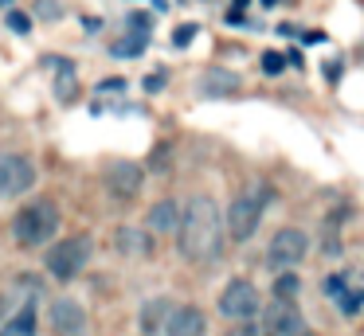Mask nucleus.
I'll return each instance as SVG.
<instances>
[{
  "instance_id": "obj_1",
  "label": "nucleus",
  "mask_w": 364,
  "mask_h": 336,
  "mask_svg": "<svg viewBox=\"0 0 364 336\" xmlns=\"http://www.w3.org/2000/svg\"><path fill=\"white\" fill-rule=\"evenodd\" d=\"M223 211L212 195H192L181 207V231H176V246L188 262H215L223 254Z\"/></svg>"
},
{
  "instance_id": "obj_2",
  "label": "nucleus",
  "mask_w": 364,
  "mask_h": 336,
  "mask_svg": "<svg viewBox=\"0 0 364 336\" xmlns=\"http://www.w3.org/2000/svg\"><path fill=\"white\" fill-rule=\"evenodd\" d=\"M270 200H274V192H270L267 184H251L243 188V192L231 200L228 215H223V227H228V239L231 242H247L255 239V231H259L262 215H267Z\"/></svg>"
},
{
  "instance_id": "obj_3",
  "label": "nucleus",
  "mask_w": 364,
  "mask_h": 336,
  "mask_svg": "<svg viewBox=\"0 0 364 336\" xmlns=\"http://www.w3.org/2000/svg\"><path fill=\"white\" fill-rule=\"evenodd\" d=\"M55 231H59V203L43 200V195L32 203H24V207L16 211V219H12V239L24 250L43 246L48 239H55Z\"/></svg>"
},
{
  "instance_id": "obj_4",
  "label": "nucleus",
  "mask_w": 364,
  "mask_h": 336,
  "mask_svg": "<svg viewBox=\"0 0 364 336\" xmlns=\"http://www.w3.org/2000/svg\"><path fill=\"white\" fill-rule=\"evenodd\" d=\"M90 254H95V239H90V234H71V239L55 242V246L48 250V273L55 281H71L87 270Z\"/></svg>"
},
{
  "instance_id": "obj_5",
  "label": "nucleus",
  "mask_w": 364,
  "mask_h": 336,
  "mask_svg": "<svg viewBox=\"0 0 364 336\" xmlns=\"http://www.w3.org/2000/svg\"><path fill=\"white\" fill-rule=\"evenodd\" d=\"M215 309L223 313V317L231 320V325H239V320H255L262 309V297L259 289H255V281L247 278H231L228 286H223L220 301H215Z\"/></svg>"
},
{
  "instance_id": "obj_6",
  "label": "nucleus",
  "mask_w": 364,
  "mask_h": 336,
  "mask_svg": "<svg viewBox=\"0 0 364 336\" xmlns=\"http://www.w3.org/2000/svg\"><path fill=\"white\" fill-rule=\"evenodd\" d=\"M306 254H309V234L301 231V227H282V231H274V239H270V246H267V266L282 273V270L301 266Z\"/></svg>"
},
{
  "instance_id": "obj_7",
  "label": "nucleus",
  "mask_w": 364,
  "mask_h": 336,
  "mask_svg": "<svg viewBox=\"0 0 364 336\" xmlns=\"http://www.w3.org/2000/svg\"><path fill=\"white\" fill-rule=\"evenodd\" d=\"M262 336H309V325L301 317L298 301H270L262 309V325H259Z\"/></svg>"
},
{
  "instance_id": "obj_8",
  "label": "nucleus",
  "mask_w": 364,
  "mask_h": 336,
  "mask_svg": "<svg viewBox=\"0 0 364 336\" xmlns=\"http://www.w3.org/2000/svg\"><path fill=\"white\" fill-rule=\"evenodd\" d=\"M36 188V164L24 153H4L0 156V195L12 200V195H24Z\"/></svg>"
},
{
  "instance_id": "obj_9",
  "label": "nucleus",
  "mask_w": 364,
  "mask_h": 336,
  "mask_svg": "<svg viewBox=\"0 0 364 336\" xmlns=\"http://www.w3.org/2000/svg\"><path fill=\"white\" fill-rule=\"evenodd\" d=\"M48 317H51V332L55 336H87V328H90L87 309H82V301H75V297H55Z\"/></svg>"
},
{
  "instance_id": "obj_10",
  "label": "nucleus",
  "mask_w": 364,
  "mask_h": 336,
  "mask_svg": "<svg viewBox=\"0 0 364 336\" xmlns=\"http://www.w3.org/2000/svg\"><path fill=\"white\" fill-rule=\"evenodd\" d=\"M141 184H145V168H141V164H134V161L106 164V188H110L114 200L129 203L137 192H141Z\"/></svg>"
},
{
  "instance_id": "obj_11",
  "label": "nucleus",
  "mask_w": 364,
  "mask_h": 336,
  "mask_svg": "<svg viewBox=\"0 0 364 336\" xmlns=\"http://www.w3.org/2000/svg\"><path fill=\"white\" fill-rule=\"evenodd\" d=\"M165 336H208V317L196 305H176L165 325Z\"/></svg>"
},
{
  "instance_id": "obj_12",
  "label": "nucleus",
  "mask_w": 364,
  "mask_h": 336,
  "mask_svg": "<svg viewBox=\"0 0 364 336\" xmlns=\"http://www.w3.org/2000/svg\"><path fill=\"white\" fill-rule=\"evenodd\" d=\"M145 231L149 234H176L181 231V203L176 200H157L145 215Z\"/></svg>"
},
{
  "instance_id": "obj_13",
  "label": "nucleus",
  "mask_w": 364,
  "mask_h": 336,
  "mask_svg": "<svg viewBox=\"0 0 364 336\" xmlns=\"http://www.w3.org/2000/svg\"><path fill=\"white\" fill-rule=\"evenodd\" d=\"M168 317H173V301L168 297H149L141 305V336H165Z\"/></svg>"
},
{
  "instance_id": "obj_14",
  "label": "nucleus",
  "mask_w": 364,
  "mask_h": 336,
  "mask_svg": "<svg viewBox=\"0 0 364 336\" xmlns=\"http://www.w3.org/2000/svg\"><path fill=\"white\" fill-rule=\"evenodd\" d=\"M235 90H239V75H231L223 67L204 70V78H200V94H208V98H223V94H235Z\"/></svg>"
},
{
  "instance_id": "obj_15",
  "label": "nucleus",
  "mask_w": 364,
  "mask_h": 336,
  "mask_svg": "<svg viewBox=\"0 0 364 336\" xmlns=\"http://www.w3.org/2000/svg\"><path fill=\"white\" fill-rule=\"evenodd\" d=\"M114 246L122 250V254H149V234L137 231V227H118V234H114Z\"/></svg>"
},
{
  "instance_id": "obj_16",
  "label": "nucleus",
  "mask_w": 364,
  "mask_h": 336,
  "mask_svg": "<svg viewBox=\"0 0 364 336\" xmlns=\"http://www.w3.org/2000/svg\"><path fill=\"white\" fill-rule=\"evenodd\" d=\"M0 336H36V309L32 305L12 313V317L4 320V328H0Z\"/></svg>"
},
{
  "instance_id": "obj_17",
  "label": "nucleus",
  "mask_w": 364,
  "mask_h": 336,
  "mask_svg": "<svg viewBox=\"0 0 364 336\" xmlns=\"http://www.w3.org/2000/svg\"><path fill=\"white\" fill-rule=\"evenodd\" d=\"M298 293H301V278L294 270H282L274 278V297L278 301H298Z\"/></svg>"
},
{
  "instance_id": "obj_18",
  "label": "nucleus",
  "mask_w": 364,
  "mask_h": 336,
  "mask_svg": "<svg viewBox=\"0 0 364 336\" xmlns=\"http://www.w3.org/2000/svg\"><path fill=\"white\" fill-rule=\"evenodd\" d=\"M337 309H341V317H360L364 313V286H348L337 297Z\"/></svg>"
},
{
  "instance_id": "obj_19",
  "label": "nucleus",
  "mask_w": 364,
  "mask_h": 336,
  "mask_svg": "<svg viewBox=\"0 0 364 336\" xmlns=\"http://www.w3.org/2000/svg\"><path fill=\"white\" fill-rule=\"evenodd\" d=\"M145 47H149V36H137V31H134V36L118 39V43H114L110 51L118 55V59H137V55H141Z\"/></svg>"
},
{
  "instance_id": "obj_20",
  "label": "nucleus",
  "mask_w": 364,
  "mask_h": 336,
  "mask_svg": "<svg viewBox=\"0 0 364 336\" xmlns=\"http://www.w3.org/2000/svg\"><path fill=\"white\" fill-rule=\"evenodd\" d=\"M345 289H348V270H333L329 278H325V297H329V301H337Z\"/></svg>"
},
{
  "instance_id": "obj_21",
  "label": "nucleus",
  "mask_w": 364,
  "mask_h": 336,
  "mask_svg": "<svg viewBox=\"0 0 364 336\" xmlns=\"http://www.w3.org/2000/svg\"><path fill=\"white\" fill-rule=\"evenodd\" d=\"M4 20H9V28L16 31V36H28V31H32V16H28V12H16V8H9V16H4Z\"/></svg>"
},
{
  "instance_id": "obj_22",
  "label": "nucleus",
  "mask_w": 364,
  "mask_h": 336,
  "mask_svg": "<svg viewBox=\"0 0 364 336\" xmlns=\"http://www.w3.org/2000/svg\"><path fill=\"white\" fill-rule=\"evenodd\" d=\"M262 70H267V75H282V70H286V55L267 51V55H262Z\"/></svg>"
},
{
  "instance_id": "obj_23",
  "label": "nucleus",
  "mask_w": 364,
  "mask_h": 336,
  "mask_svg": "<svg viewBox=\"0 0 364 336\" xmlns=\"http://www.w3.org/2000/svg\"><path fill=\"white\" fill-rule=\"evenodd\" d=\"M196 31H200L196 23H181V28L173 31V47H188L192 39H196Z\"/></svg>"
},
{
  "instance_id": "obj_24",
  "label": "nucleus",
  "mask_w": 364,
  "mask_h": 336,
  "mask_svg": "<svg viewBox=\"0 0 364 336\" xmlns=\"http://www.w3.org/2000/svg\"><path fill=\"white\" fill-rule=\"evenodd\" d=\"M129 28L137 31V36H149V28H153V16H145V12H129Z\"/></svg>"
},
{
  "instance_id": "obj_25",
  "label": "nucleus",
  "mask_w": 364,
  "mask_h": 336,
  "mask_svg": "<svg viewBox=\"0 0 364 336\" xmlns=\"http://www.w3.org/2000/svg\"><path fill=\"white\" fill-rule=\"evenodd\" d=\"M223 336H262V332H259V325H255V320H239V325H231Z\"/></svg>"
},
{
  "instance_id": "obj_26",
  "label": "nucleus",
  "mask_w": 364,
  "mask_h": 336,
  "mask_svg": "<svg viewBox=\"0 0 364 336\" xmlns=\"http://www.w3.org/2000/svg\"><path fill=\"white\" fill-rule=\"evenodd\" d=\"M145 90H149V94L165 90V70H157V75H149V78H145Z\"/></svg>"
},
{
  "instance_id": "obj_27",
  "label": "nucleus",
  "mask_w": 364,
  "mask_h": 336,
  "mask_svg": "<svg viewBox=\"0 0 364 336\" xmlns=\"http://www.w3.org/2000/svg\"><path fill=\"white\" fill-rule=\"evenodd\" d=\"M110 90H126V78H106V82H98V94H110Z\"/></svg>"
},
{
  "instance_id": "obj_28",
  "label": "nucleus",
  "mask_w": 364,
  "mask_h": 336,
  "mask_svg": "<svg viewBox=\"0 0 364 336\" xmlns=\"http://www.w3.org/2000/svg\"><path fill=\"white\" fill-rule=\"evenodd\" d=\"M40 16H48V20H55V16H59V8L51 4V0H43V4H40Z\"/></svg>"
},
{
  "instance_id": "obj_29",
  "label": "nucleus",
  "mask_w": 364,
  "mask_h": 336,
  "mask_svg": "<svg viewBox=\"0 0 364 336\" xmlns=\"http://www.w3.org/2000/svg\"><path fill=\"white\" fill-rule=\"evenodd\" d=\"M247 4H251V0H235V8H231V12H243Z\"/></svg>"
},
{
  "instance_id": "obj_30",
  "label": "nucleus",
  "mask_w": 364,
  "mask_h": 336,
  "mask_svg": "<svg viewBox=\"0 0 364 336\" xmlns=\"http://www.w3.org/2000/svg\"><path fill=\"white\" fill-rule=\"evenodd\" d=\"M259 4H267V8H274V4H278V0H259Z\"/></svg>"
}]
</instances>
